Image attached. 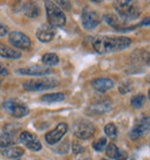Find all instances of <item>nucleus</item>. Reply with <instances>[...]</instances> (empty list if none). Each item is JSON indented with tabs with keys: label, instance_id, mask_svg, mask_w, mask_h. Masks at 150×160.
Wrapping results in <instances>:
<instances>
[{
	"label": "nucleus",
	"instance_id": "obj_1",
	"mask_svg": "<svg viewBox=\"0 0 150 160\" xmlns=\"http://www.w3.org/2000/svg\"><path fill=\"white\" fill-rule=\"evenodd\" d=\"M130 43V38L125 36H104L96 38L92 43V47L97 53H107L124 50L128 48Z\"/></svg>",
	"mask_w": 150,
	"mask_h": 160
},
{
	"label": "nucleus",
	"instance_id": "obj_2",
	"mask_svg": "<svg viewBox=\"0 0 150 160\" xmlns=\"http://www.w3.org/2000/svg\"><path fill=\"white\" fill-rule=\"evenodd\" d=\"M115 8L124 21H132L140 15V8L134 1H115Z\"/></svg>",
	"mask_w": 150,
	"mask_h": 160
},
{
	"label": "nucleus",
	"instance_id": "obj_3",
	"mask_svg": "<svg viewBox=\"0 0 150 160\" xmlns=\"http://www.w3.org/2000/svg\"><path fill=\"white\" fill-rule=\"evenodd\" d=\"M45 8H46V15L50 26L52 27H63L66 23V16L63 12L60 9L55 2L53 1H45Z\"/></svg>",
	"mask_w": 150,
	"mask_h": 160
},
{
	"label": "nucleus",
	"instance_id": "obj_4",
	"mask_svg": "<svg viewBox=\"0 0 150 160\" xmlns=\"http://www.w3.org/2000/svg\"><path fill=\"white\" fill-rule=\"evenodd\" d=\"M58 85V81L51 78H43V79L28 80L23 82V88L26 91H44L50 89Z\"/></svg>",
	"mask_w": 150,
	"mask_h": 160
},
{
	"label": "nucleus",
	"instance_id": "obj_5",
	"mask_svg": "<svg viewBox=\"0 0 150 160\" xmlns=\"http://www.w3.org/2000/svg\"><path fill=\"white\" fill-rule=\"evenodd\" d=\"M4 109L7 112H9L12 116L16 117V118H21L28 115L29 109L26 104L20 103L16 100H7L4 102Z\"/></svg>",
	"mask_w": 150,
	"mask_h": 160
},
{
	"label": "nucleus",
	"instance_id": "obj_6",
	"mask_svg": "<svg viewBox=\"0 0 150 160\" xmlns=\"http://www.w3.org/2000/svg\"><path fill=\"white\" fill-rule=\"evenodd\" d=\"M81 21H82V26L86 29L90 30V29L96 28L101 22V18H99L98 13L91 9L90 7H86L82 11V15H81Z\"/></svg>",
	"mask_w": 150,
	"mask_h": 160
},
{
	"label": "nucleus",
	"instance_id": "obj_7",
	"mask_svg": "<svg viewBox=\"0 0 150 160\" xmlns=\"http://www.w3.org/2000/svg\"><path fill=\"white\" fill-rule=\"evenodd\" d=\"M150 132V117L143 116L140 120L136 121L135 125L130 131V138L132 139H140L141 137Z\"/></svg>",
	"mask_w": 150,
	"mask_h": 160
},
{
	"label": "nucleus",
	"instance_id": "obj_8",
	"mask_svg": "<svg viewBox=\"0 0 150 160\" xmlns=\"http://www.w3.org/2000/svg\"><path fill=\"white\" fill-rule=\"evenodd\" d=\"M9 42L12 45H14L17 49H29L31 47V41L30 38L20 32H12L9 34Z\"/></svg>",
	"mask_w": 150,
	"mask_h": 160
},
{
	"label": "nucleus",
	"instance_id": "obj_9",
	"mask_svg": "<svg viewBox=\"0 0 150 160\" xmlns=\"http://www.w3.org/2000/svg\"><path fill=\"white\" fill-rule=\"evenodd\" d=\"M95 133V127L94 124L88 121H81L75 127V136L79 137L80 139H89Z\"/></svg>",
	"mask_w": 150,
	"mask_h": 160
},
{
	"label": "nucleus",
	"instance_id": "obj_10",
	"mask_svg": "<svg viewBox=\"0 0 150 160\" xmlns=\"http://www.w3.org/2000/svg\"><path fill=\"white\" fill-rule=\"evenodd\" d=\"M68 130V125L66 123H59L57 127H55L53 130H51L50 132H48L45 135V140L48 142L49 144H57L63 136L65 133L67 132Z\"/></svg>",
	"mask_w": 150,
	"mask_h": 160
},
{
	"label": "nucleus",
	"instance_id": "obj_11",
	"mask_svg": "<svg viewBox=\"0 0 150 160\" xmlns=\"http://www.w3.org/2000/svg\"><path fill=\"white\" fill-rule=\"evenodd\" d=\"M20 140L26 146H27L29 150H32V151H40L42 148V144L38 140V138L32 135L30 132L23 131L20 133Z\"/></svg>",
	"mask_w": 150,
	"mask_h": 160
},
{
	"label": "nucleus",
	"instance_id": "obj_12",
	"mask_svg": "<svg viewBox=\"0 0 150 160\" xmlns=\"http://www.w3.org/2000/svg\"><path fill=\"white\" fill-rule=\"evenodd\" d=\"M17 72L20 73V74H24V76L40 77L51 73V70L48 68H44V66H40V65H31V66H28V68H19Z\"/></svg>",
	"mask_w": 150,
	"mask_h": 160
},
{
	"label": "nucleus",
	"instance_id": "obj_13",
	"mask_svg": "<svg viewBox=\"0 0 150 160\" xmlns=\"http://www.w3.org/2000/svg\"><path fill=\"white\" fill-rule=\"evenodd\" d=\"M54 35H55L54 28L52 26H50V24H43L40 28H38V30L36 32L37 38L40 42H44V43L50 42L54 37Z\"/></svg>",
	"mask_w": 150,
	"mask_h": 160
},
{
	"label": "nucleus",
	"instance_id": "obj_14",
	"mask_svg": "<svg viewBox=\"0 0 150 160\" xmlns=\"http://www.w3.org/2000/svg\"><path fill=\"white\" fill-rule=\"evenodd\" d=\"M113 81L109 78H97L91 81V86L98 92H106L113 87Z\"/></svg>",
	"mask_w": 150,
	"mask_h": 160
},
{
	"label": "nucleus",
	"instance_id": "obj_15",
	"mask_svg": "<svg viewBox=\"0 0 150 160\" xmlns=\"http://www.w3.org/2000/svg\"><path fill=\"white\" fill-rule=\"evenodd\" d=\"M0 56L8 59H17L21 57V52L14 50L13 48H9L7 45L0 44Z\"/></svg>",
	"mask_w": 150,
	"mask_h": 160
},
{
	"label": "nucleus",
	"instance_id": "obj_16",
	"mask_svg": "<svg viewBox=\"0 0 150 160\" xmlns=\"http://www.w3.org/2000/svg\"><path fill=\"white\" fill-rule=\"evenodd\" d=\"M23 13L28 18H37L40 14V9L36 2H26L23 5Z\"/></svg>",
	"mask_w": 150,
	"mask_h": 160
},
{
	"label": "nucleus",
	"instance_id": "obj_17",
	"mask_svg": "<svg viewBox=\"0 0 150 160\" xmlns=\"http://www.w3.org/2000/svg\"><path fill=\"white\" fill-rule=\"evenodd\" d=\"M1 153H2V156H5L6 158L14 159V158H19V157L23 156L24 150H23V148H21V146H12V148H4V151Z\"/></svg>",
	"mask_w": 150,
	"mask_h": 160
},
{
	"label": "nucleus",
	"instance_id": "obj_18",
	"mask_svg": "<svg viewBox=\"0 0 150 160\" xmlns=\"http://www.w3.org/2000/svg\"><path fill=\"white\" fill-rule=\"evenodd\" d=\"M14 144H15V136L14 135H11L7 132H4L0 135V148H12V145Z\"/></svg>",
	"mask_w": 150,
	"mask_h": 160
},
{
	"label": "nucleus",
	"instance_id": "obj_19",
	"mask_svg": "<svg viewBox=\"0 0 150 160\" xmlns=\"http://www.w3.org/2000/svg\"><path fill=\"white\" fill-rule=\"evenodd\" d=\"M40 100L46 103H53V102H60L65 100V95L63 93H52V94H45L42 96Z\"/></svg>",
	"mask_w": 150,
	"mask_h": 160
},
{
	"label": "nucleus",
	"instance_id": "obj_20",
	"mask_svg": "<svg viewBox=\"0 0 150 160\" xmlns=\"http://www.w3.org/2000/svg\"><path fill=\"white\" fill-rule=\"evenodd\" d=\"M42 62L43 64L48 65V66H54L59 63V57L57 56L55 53H45L43 57H42Z\"/></svg>",
	"mask_w": 150,
	"mask_h": 160
},
{
	"label": "nucleus",
	"instance_id": "obj_21",
	"mask_svg": "<svg viewBox=\"0 0 150 160\" xmlns=\"http://www.w3.org/2000/svg\"><path fill=\"white\" fill-rule=\"evenodd\" d=\"M107 110H110V104L106 103V102H101V103L97 104H92L89 108V112H91L92 114H102V112H105Z\"/></svg>",
	"mask_w": 150,
	"mask_h": 160
},
{
	"label": "nucleus",
	"instance_id": "obj_22",
	"mask_svg": "<svg viewBox=\"0 0 150 160\" xmlns=\"http://www.w3.org/2000/svg\"><path fill=\"white\" fill-rule=\"evenodd\" d=\"M104 20H105V22H106L109 26H111V27L120 29L121 22H120V19H119L115 14H106V15H104Z\"/></svg>",
	"mask_w": 150,
	"mask_h": 160
},
{
	"label": "nucleus",
	"instance_id": "obj_23",
	"mask_svg": "<svg viewBox=\"0 0 150 160\" xmlns=\"http://www.w3.org/2000/svg\"><path fill=\"white\" fill-rule=\"evenodd\" d=\"M144 101H146V96L143 95V94H138V95H135L132 98L130 104L134 108H141L143 104H144Z\"/></svg>",
	"mask_w": 150,
	"mask_h": 160
},
{
	"label": "nucleus",
	"instance_id": "obj_24",
	"mask_svg": "<svg viewBox=\"0 0 150 160\" xmlns=\"http://www.w3.org/2000/svg\"><path fill=\"white\" fill-rule=\"evenodd\" d=\"M119 148H117V145L113 144V143H110V144L106 146V150H105V153L106 156L111 159H115L117 158V154H118Z\"/></svg>",
	"mask_w": 150,
	"mask_h": 160
},
{
	"label": "nucleus",
	"instance_id": "obj_25",
	"mask_svg": "<svg viewBox=\"0 0 150 160\" xmlns=\"http://www.w3.org/2000/svg\"><path fill=\"white\" fill-rule=\"evenodd\" d=\"M105 133H106V136L111 137V138H113V137L117 136V132H118V130H117V127H115L113 123H109L105 125Z\"/></svg>",
	"mask_w": 150,
	"mask_h": 160
},
{
	"label": "nucleus",
	"instance_id": "obj_26",
	"mask_svg": "<svg viewBox=\"0 0 150 160\" xmlns=\"http://www.w3.org/2000/svg\"><path fill=\"white\" fill-rule=\"evenodd\" d=\"M106 143H107L106 138H99L98 140H96L95 143L92 144V146H94V148H95L96 151L102 152L103 150L106 148Z\"/></svg>",
	"mask_w": 150,
	"mask_h": 160
},
{
	"label": "nucleus",
	"instance_id": "obj_27",
	"mask_svg": "<svg viewBox=\"0 0 150 160\" xmlns=\"http://www.w3.org/2000/svg\"><path fill=\"white\" fill-rule=\"evenodd\" d=\"M72 148H73V152H74L75 154H80V153H82L83 151H84V148H83L81 144H79L77 142H73Z\"/></svg>",
	"mask_w": 150,
	"mask_h": 160
},
{
	"label": "nucleus",
	"instance_id": "obj_28",
	"mask_svg": "<svg viewBox=\"0 0 150 160\" xmlns=\"http://www.w3.org/2000/svg\"><path fill=\"white\" fill-rule=\"evenodd\" d=\"M57 4V6L58 7H61V8H63L65 11H68V9H71V2L69 1H57L55 2Z\"/></svg>",
	"mask_w": 150,
	"mask_h": 160
},
{
	"label": "nucleus",
	"instance_id": "obj_29",
	"mask_svg": "<svg viewBox=\"0 0 150 160\" xmlns=\"http://www.w3.org/2000/svg\"><path fill=\"white\" fill-rule=\"evenodd\" d=\"M117 160H126L127 159V152L124 150H119L118 154H117Z\"/></svg>",
	"mask_w": 150,
	"mask_h": 160
},
{
	"label": "nucleus",
	"instance_id": "obj_30",
	"mask_svg": "<svg viewBox=\"0 0 150 160\" xmlns=\"http://www.w3.org/2000/svg\"><path fill=\"white\" fill-rule=\"evenodd\" d=\"M7 32H8L7 27H5V26H2V24L0 23V36H5Z\"/></svg>",
	"mask_w": 150,
	"mask_h": 160
},
{
	"label": "nucleus",
	"instance_id": "obj_31",
	"mask_svg": "<svg viewBox=\"0 0 150 160\" xmlns=\"http://www.w3.org/2000/svg\"><path fill=\"white\" fill-rule=\"evenodd\" d=\"M0 74H1V76H8L7 68H5V66H2L1 64H0Z\"/></svg>",
	"mask_w": 150,
	"mask_h": 160
},
{
	"label": "nucleus",
	"instance_id": "obj_32",
	"mask_svg": "<svg viewBox=\"0 0 150 160\" xmlns=\"http://www.w3.org/2000/svg\"><path fill=\"white\" fill-rule=\"evenodd\" d=\"M149 24H150V18H146V19H143L141 21L140 26H149Z\"/></svg>",
	"mask_w": 150,
	"mask_h": 160
},
{
	"label": "nucleus",
	"instance_id": "obj_33",
	"mask_svg": "<svg viewBox=\"0 0 150 160\" xmlns=\"http://www.w3.org/2000/svg\"><path fill=\"white\" fill-rule=\"evenodd\" d=\"M148 98H149V100H150V89H149V92H148Z\"/></svg>",
	"mask_w": 150,
	"mask_h": 160
},
{
	"label": "nucleus",
	"instance_id": "obj_34",
	"mask_svg": "<svg viewBox=\"0 0 150 160\" xmlns=\"http://www.w3.org/2000/svg\"><path fill=\"white\" fill-rule=\"evenodd\" d=\"M147 63H148V64H149V65H150V57H149V59L147 60Z\"/></svg>",
	"mask_w": 150,
	"mask_h": 160
},
{
	"label": "nucleus",
	"instance_id": "obj_35",
	"mask_svg": "<svg viewBox=\"0 0 150 160\" xmlns=\"http://www.w3.org/2000/svg\"><path fill=\"white\" fill-rule=\"evenodd\" d=\"M84 160H91V159H84Z\"/></svg>",
	"mask_w": 150,
	"mask_h": 160
},
{
	"label": "nucleus",
	"instance_id": "obj_36",
	"mask_svg": "<svg viewBox=\"0 0 150 160\" xmlns=\"http://www.w3.org/2000/svg\"><path fill=\"white\" fill-rule=\"evenodd\" d=\"M0 84H1V80H0Z\"/></svg>",
	"mask_w": 150,
	"mask_h": 160
},
{
	"label": "nucleus",
	"instance_id": "obj_37",
	"mask_svg": "<svg viewBox=\"0 0 150 160\" xmlns=\"http://www.w3.org/2000/svg\"><path fill=\"white\" fill-rule=\"evenodd\" d=\"M102 160H106V159H102Z\"/></svg>",
	"mask_w": 150,
	"mask_h": 160
}]
</instances>
